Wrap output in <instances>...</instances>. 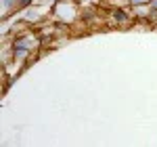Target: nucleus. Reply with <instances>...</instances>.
<instances>
[{"label":"nucleus","mask_w":157,"mask_h":147,"mask_svg":"<svg viewBox=\"0 0 157 147\" xmlns=\"http://www.w3.org/2000/svg\"><path fill=\"white\" fill-rule=\"evenodd\" d=\"M149 4H151V9H155V11H157V0H151Z\"/></svg>","instance_id":"obj_6"},{"label":"nucleus","mask_w":157,"mask_h":147,"mask_svg":"<svg viewBox=\"0 0 157 147\" xmlns=\"http://www.w3.org/2000/svg\"><path fill=\"white\" fill-rule=\"evenodd\" d=\"M50 19L57 21V23H65L71 25L80 19V9L75 2H65V0H59L55 6H52V13H50Z\"/></svg>","instance_id":"obj_1"},{"label":"nucleus","mask_w":157,"mask_h":147,"mask_svg":"<svg viewBox=\"0 0 157 147\" xmlns=\"http://www.w3.org/2000/svg\"><path fill=\"white\" fill-rule=\"evenodd\" d=\"M15 2H17V0H2V19H4V21H6L9 15H13Z\"/></svg>","instance_id":"obj_3"},{"label":"nucleus","mask_w":157,"mask_h":147,"mask_svg":"<svg viewBox=\"0 0 157 147\" xmlns=\"http://www.w3.org/2000/svg\"><path fill=\"white\" fill-rule=\"evenodd\" d=\"M136 19H147L151 13V4H138V6H130Z\"/></svg>","instance_id":"obj_2"},{"label":"nucleus","mask_w":157,"mask_h":147,"mask_svg":"<svg viewBox=\"0 0 157 147\" xmlns=\"http://www.w3.org/2000/svg\"><path fill=\"white\" fill-rule=\"evenodd\" d=\"M151 0H130V6H138V4H149Z\"/></svg>","instance_id":"obj_5"},{"label":"nucleus","mask_w":157,"mask_h":147,"mask_svg":"<svg viewBox=\"0 0 157 147\" xmlns=\"http://www.w3.org/2000/svg\"><path fill=\"white\" fill-rule=\"evenodd\" d=\"M32 4H34V0H17L13 13H23L25 9H27V6H32Z\"/></svg>","instance_id":"obj_4"}]
</instances>
